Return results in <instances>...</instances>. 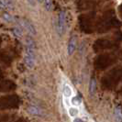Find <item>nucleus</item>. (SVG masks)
I'll return each mask as SVG.
<instances>
[{"label": "nucleus", "instance_id": "nucleus-18", "mask_svg": "<svg viewBox=\"0 0 122 122\" xmlns=\"http://www.w3.org/2000/svg\"><path fill=\"white\" fill-rule=\"evenodd\" d=\"M73 122H85V121H84L83 119H81V118H75Z\"/></svg>", "mask_w": 122, "mask_h": 122}, {"label": "nucleus", "instance_id": "nucleus-19", "mask_svg": "<svg viewBox=\"0 0 122 122\" xmlns=\"http://www.w3.org/2000/svg\"><path fill=\"white\" fill-rule=\"evenodd\" d=\"M37 1H38L39 3H43V2H44V0H37Z\"/></svg>", "mask_w": 122, "mask_h": 122}, {"label": "nucleus", "instance_id": "nucleus-6", "mask_svg": "<svg viewBox=\"0 0 122 122\" xmlns=\"http://www.w3.org/2000/svg\"><path fill=\"white\" fill-rule=\"evenodd\" d=\"M15 89V85L11 82H4L0 84V92H7Z\"/></svg>", "mask_w": 122, "mask_h": 122}, {"label": "nucleus", "instance_id": "nucleus-16", "mask_svg": "<svg viewBox=\"0 0 122 122\" xmlns=\"http://www.w3.org/2000/svg\"><path fill=\"white\" fill-rule=\"evenodd\" d=\"M27 2H28V4L31 6H35L37 4V0H27Z\"/></svg>", "mask_w": 122, "mask_h": 122}, {"label": "nucleus", "instance_id": "nucleus-3", "mask_svg": "<svg viewBox=\"0 0 122 122\" xmlns=\"http://www.w3.org/2000/svg\"><path fill=\"white\" fill-rule=\"evenodd\" d=\"M65 26H66V14L64 11H61L58 16V22L56 25V32L59 36L63 35L65 32Z\"/></svg>", "mask_w": 122, "mask_h": 122}, {"label": "nucleus", "instance_id": "nucleus-4", "mask_svg": "<svg viewBox=\"0 0 122 122\" xmlns=\"http://www.w3.org/2000/svg\"><path fill=\"white\" fill-rule=\"evenodd\" d=\"M22 26L24 27L25 30H27V31L31 34V35H36L37 34V30L35 26L32 24V22H30V20L28 19H23L22 21Z\"/></svg>", "mask_w": 122, "mask_h": 122}, {"label": "nucleus", "instance_id": "nucleus-17", "mask_svg": "<svg viewBox=\"0 0 122 122\" xmlns=\"http://www.w3.org/2000/svg\"><path fill=\"white\" fill-rule=\"evenodd\" d=\"M71 92V89L68 87V86H65L64 87V94H65V96H70V93Z\"/></svg>", "mask_w": 122, "mask_h": 122}, {"label": "nucleus", "instance_id": "nucleus-2", "mask_svg": "<svg viewBox=\"0 0 122 122\" xmlns=\"http://www.w3.org/2000/svg\"><path fill=\"white\" fill-rule=\"evenodd\" d=\"M20 99L16 95L6 96L0 98V111L8 109H16L19 107Z\"/></svg>", "mask_w": 122, "mask_h": 122}, {"label": "nucleus", "instance_id": "nucleus-5", "mask_svg": "<svg viewBox=\"0 0 122 122\" xmlns=\"http://www.w3.org/2000/svg\"><path fill=\"white\" fill-rule=\"evenodd\" d=\"M75 49H76V37L72 36L70 38L69 42H68V46H67L68 55H73Z\"/></svg>", "mask_w": 122, "mask_h": 122}, {"label": "nucleus", "instance_id": "nucleus-11", "mask_svg": "<svg viewBox=\"0 0 122 122\" xmlns=\"http://www.w3.org/2000/svg\"><path fill=\"white\" fill-rule=\"evenodd\" d=\"M44 7L47 11H51L53 9V4L51 0H44Z\"/></svg>", "mask_w": 122, "mask_h": 122}, {"label": "nucleus", "instance_id": "nucleus-8", "mask_svg": "<svg viewBox=\"0 0 122 122\" xmlns=\"http://www.w3.org/2000/svg\"><path fill=\"white\" fill-rule=\"evenodd\" d=\"M14 118H16V116L12 114H0V122H10Z\"/></svg>", "mask_w": 122, "mask_h": 122}, {"label": "nucleus", "instance_id": "nucleus-15", "mask_svg": "<svg viewBox=\"0 0 122 122\" xmlns=\"http://www.w3.org/2000/svg\"><path fill=\"white\" fill-rule=\"evenodd\" d=\"M0 9L1 10H5L6 9V6L4 2V0H0Z\"/></svg>", "mask_w": 122, "mask_h": 122}, {"label": "nucleus", "instance_id": "nucleus-1", "mask_svg": "<svg viewBox=\"0 0 122 122\" xmlns=\"http://www.w3.org/2000/svg\"><path fill=\"white\" fill-rule=\"evenodd\" d=\"M25 64L30 69H32L35 65V42L31 37H28L26 40Z\"/></svg>", "mask_w": 122, "mask_h": 122}, {"label": "nucleus", "instance_id": "nucleus-9", "mask_svg": "<svg viewBox=\"0 0 122 122\" xmlns=\"http://www.w3.org/2000/svg\"><path fill=\"white\" fill-rule=\"evenodd\" d=\"M97 89V82L95 79H91L90 81V84H89V93L90 95H93Z\"/></svg>", "mask_w": 122, "mask_h": 122}, {"label": "nucleus", "instance_id": "nucleus-14", "mask_svg": "<svg viewBox=\"0 0 122 122\" xmlns=\"http://www.w3.org/2000/svg\"><path fill=\"white\" fill-rule=\"evenodd\" d=\"M10 122H28V119H26L25 117H18V118H14Z\"/></svg>", "mask_w": 122, "mask_h": 122}, {"label": "nucleus", "instance_id": "nucleus-12", "mask_svg": "<svg viewBox=\"0 0 122 122\" xmlns=\"http://www.w3.org/2000/svg\"><path fill=\"white\" fill-rule=\"evenodd\" d=\"M28 111L32 115H40V113H41V110L35 106H30L28 108Z\"/></svg>", "mask_w": 122, "mask_h": 122}, {"label": "nucleus", "instance_id": "nucleus-10", "mask_svg": "<svg viewBox=\"0 0 122 122\" xmlns=\"http://www.w3.org/2000/svg\"><path fill=\"white\" fill-rule=\"evenodd\" d=\"M13 34L15 35V36L17 37V38H20V37L23 36V31H22V29L20 28V27H15L14 28V30H13Z\"/></svg>", "mask_w": 122, "mask_h": 122}, {"label": "nucleus", "instance_id": "nucleus-13", "mask_svg": "<svg viewBox=\"0 0 122 122\" xmlns=\"http://www.w3.org/2000/svg\"><path fill=\"white\" fill-rule=\"evenodd\" d=\"M3 19L6 21V22H13L14 21V18L13 17L10 15V14H8V13H5L4 15H3Z\"/></svg>", "mask_w": 122, "mask_h": 122}, {"label": "nucleus", "instance_id": "nucleus-7", "mask_svg": "<svg viewBox=\"0 0 122 122\" xmlns=\"http://www.w3.org/2000/svg\"><path fill=\"white\" fill-rule=\"evenodd\" d=\"M114 117H115V122H122V107L120 105H117L115 107Z\"/></svg>", "mask_w": 122, "mask_h": 122}]
</instances>
